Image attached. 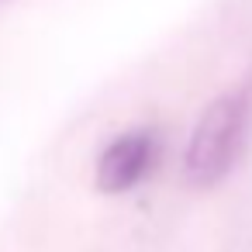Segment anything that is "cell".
<instances>
[{"mask_svg": "<svg viewBox=\"0 0 252 252\" xmlns=\"http://www.w3.org/2000/svg\"><path fill=\"white\" fill-rule=\"evenodd\" d=\"M249 131H252V80H242L238 87L214 97L197 118L183 152L187 180L200 190L221 183L235 169L249 142Z\"/></svg>", "mask_w": 252, "mask_h": 252, "instance_id": "6da1fadb", "label": "cell"}, {"mask_svg": "<svg viewBox=\"0 0 252 252\" xmlns=\"http://www.w3.org/2000/svg\"><path fill=\"white\" fill-rule=\"evenodd\" d=\"M159 159V131L156 128H128L111 138L97 159V190L100 193H128L138 187Z\"/></svg>", "mask_w": 252, "mask_h": 252, "instance_id": "7a4b0ae2", "label": "cell"}]
</instances>
